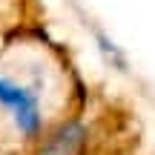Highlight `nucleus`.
I'll use <instances>...</instances> for the list:
<instances>
[{
  "mask_svg": "<svg viewBox=\"0 0 155 155\" xmlns=\"http://www.w3.org/2000/svg\"><path fill=\"white\" fill-rule=\"evenodd\" d=\"M26 9L29 0H0V40L26 29Z\"/></svg>",
  "mask_w": 155,
  "mask_h": 155,
  "instance_id": "nucleus-2",
  "label": "nucleus"
},
{
  "mask_svg": "<svg viewBox=\"0 0 155 155\" xmlns=\"http://www.w3.org/2000/svg\"><path fill=\"white\" fill-rule=\"evenodd\" d=\"M78 98V78L61 46L35 29L0 40V127L40 138Z\"/></svg>",
  "mask_w": 155,
  "mask_h": 155,
  "instance_id": "nucleus-1",
  "label": "nucleus"
}]
</instances>
